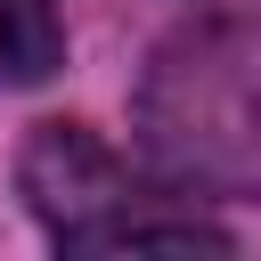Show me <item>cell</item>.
Segmentation results:
<instances>
[{"label":"cell","mask_w":261,"mask_h":261,"mask_svg":"<svg viewBox=\"0 0 261 261\" xmlns=\"http://www.w3.org/2000/svg\"><path fill=\"white\" fill-rule=\"evenodd\" d=\"M57 57H65V33H57L49 0H0V90L41 82Z\"/></svg>","instance_id":"6da1fadb"}]
</instances>
